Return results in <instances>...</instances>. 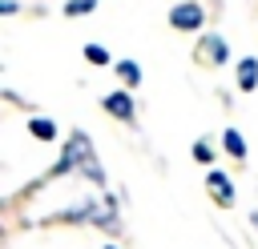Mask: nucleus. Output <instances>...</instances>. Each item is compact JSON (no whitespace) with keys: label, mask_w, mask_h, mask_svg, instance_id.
Segmentation results:
<instances>
[{"label":"nucleus","mask_w":258,"mask_h":249,"mask_svg":"<svg viewBox=\"0 0 258 249\" xmlns=\"http://www.w3.org/2000/svg\"><path fill=\"white\" fill-rule=\"evenodd\" d=\"M28 129H32V137H40V141H52V137H56V125H52V120H44V116H32V120H28Z\"/></svg>","instance_id":"8"},{"label":"nucleus","mask_w":258,"mask_h":249,"mask_svg":"<svg viewBox=\"0 0 258 249\" xmlns=\"http://www.w3.org/2000/svg\"><path fill=\"white\" fill-rule=\"evenodd\" d=\"M105 249H113V245H105Z\"/></svg>","instance_id":"13"},{"label":"nucleus","mask_w":258,"mask_h":249,"mask_svg":"<svg viewBox=\"0 0 258 249\" xmlns=\"http://www.w3.org/2000/svg\"><path fill=\"white\" fill-rule=\"evenodd\" d=\"M222 149H226L230 157H246V141H242V133H238V129H226V133H222Z\"/></svg>","instance_id":"6"},{"label":"nucleus","mask_w":258,"mask_h":249,"mask_svg":"<svg viewBox=\"0 0 258 249\" xmlns=\"http://www.w3.org/2000/svg\"><path fill=\"white\" fill-rule=\"evenodd\" d=\"M97 8V0H69L64 4V16H85V12H93Z\"/></svg>","instance_id":"9"},{"label":"nucleus","mask_w":258,"mask_h":249,"mask_svg":"<svg viewBox=\"0 0 258 249\" xmlns=\"http://www.w3.org/2000/svg\"><path fill=\"white\" fill-rule=\"evenodd\" d=\"M250 225H254V229H258V213H254V217H250Z\"/></svg>","instance_id":"12"},{"label":"nucleus","mask_w":258,"mask_h":249,"mask_svg":"<svg viewBox=\"0 0 258 249\" xmlns=\"http://www.w3.org/2000/svg\"><path fill=\"white\" fill-rule=\"evenodd\" d=\"M226 56H230V48H226V40L222 36H202V44H198V60H206V64H226Z\"/></svg>","instance_id":"2"},{"label":"nucleus","mask_w":258,"mask_h":249,"mask_svg":"<svg viewBox=\"0 0 258 249\" xmlns=\"http://www.w3.org/2000/svg\"><path fill=\"white\" fill-rule=\"evenodd\" d=\"M206 185H210V197H214L218 205H226V209L234 205V185H230V177H226V173H210V177H206Z\"/></svg>","instance_id":"3"},{"label":"nucleus","mask_w":258,"mask_h":249,"mask_svg":"<svg viewBox=\"0 0 258 249\" xmlns=\"http://www.w3.org/2000/svg\"><path fill=\"white\" fill-rule=\"evenodd\" d=\"M117 72H121V80H125L129 88H133V84H141V64H137V60H121V64H117Z\"/></svg>","instance_id":"7"},{"label":"nucleus","mask_w":258,"mask_h":249,"mask_svg":"<svg viewBox=\"0 0 258 249\" xmlns=\"http://www.w3.org/2000/svg\"><path fill=\"white\" fill-rule=\"evenodd\" d=\"M202 20H206V12H202L194 0H185V4H177V8L169 12V24H173L177 32H194V28H202Z\"/></svg>","instance_id":"1"},{"label":"nucleus","mask_w":258,"mask_h":249,"mask_svg":"<svg viewBox=\"0 0 258 249\" xmlns=\"http://www.w3.org/2000/svg\"><path fill=\"white\" fill-rule=\"evenodd\" d=\"M194 157H198V161H214V149H210L206 141H198V145H194Z\"/></svg>","instance_id":"11"},{"label":"nucleus","mask_w":258,"mask_h":249,"mask_svg":"<svg viewBox=\"0 0 258 249\" xmlns=\"http://www.w3.org/2000/svg\"><path fill=\"white\" fill-rule=\"evenodd\" d=\"M101 104H105V112H113L117 120H129V116H133V96H129L125 88H121V92H109Z\"/></svg>","instance_id":"4"},{"label":"nucleus","mask_w":258,"mask_h":249,"mask_svg":"<svg viewBox=\"0 0 258 249\" xmlns=\"http://www.w3.org/2000/svg\"><path fill=\"white\" fill-rule=\"evenodd\" d=\"M238 88H242V92H254V88H258V56L238 60Z\"/></svg>","instance_id":"5"},{"label":"nucleus","mask_w":258,"mask_h":249,"mask_svg":"<svg viewBox=\"0 0 258 249\" xmlns=\"http://www.w3.org/2000/svg\"><path fill=\"white\" fill-rule=\"evenodd\" d=\"M85 60H89V64H109V52H105L101 44H85Z\"/></svg>","instance_id":"10"}]
</instances>
